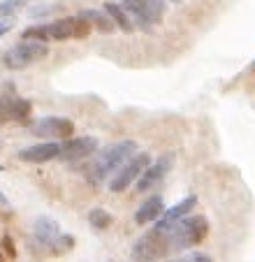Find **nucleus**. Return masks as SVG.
I'll list each match as a JSON object with an SVG mask.
<instances>
[{
	"mask_svg": "<svg viewBox=\"0 0 255 262\" xmlns=\"http://www.w3.org/2000/svg\"><path fill=\"white\" fill-rule=\"evenodd\" d=\"M135 154H137V142H133V139H125V142H118L114 146H109L107 151H102V156L91 167V172H89L91 181H95V183L104 181L114 172H118Z\"/></svg>",
	"mask_w": 255,
	"mask_h": 262,
	"instance_id": "nucleus-1",
	"label": "nucleus"
},
{
	"mask_svg": "<svg viewBox=\"0 0 255 262\" xmlns=\"http://www.w3.org/2000/svg\"><path fill=\"white\" fill-rule=\"evenodd\" d=\"M169 246L172 251H188L206 239L209 234V221L204 216H186L169 230Z\"/></svg>",
	"mask_w": 255,
	"mask_h": 262,
	"instance_id": "nucleus-2",
	"label": "nucleus"
},
{
	"mask_svg": "<svg viewBox=\"0 0 255 262\" xmlns=\"http://www.w3.org/2000/svg\"><path fill=\"white\" fill-rule=\"evenodd\" d=\"M167 253H172L169 246V234L158 232V230H148L144 237H139L133 246V257L137 262H153L165 257Z\"/></svg>",
	"mask_w": 255,
	"mask_h": 262,
	"instance_id": "nucleus-3",
	"label": "nucleus"
},
{
	"mask_svg": "<svg viewBox=\"0 0 255 262\" xmlns=\"http://www.w3.org/2000/svg\"><path fill=\"white\" fill-rule=\"evenodd\" d=\"M49 49L47 45H39V42H21V45H14L3 54V63L10 70H21L28 68V65L39 63L42 58H47Z\"/></svg>",
	"mask_w": 255,
	"mask_h": 262,
	"instance_id": "nucleus-4",
	"label": "nucleus"
},
{
	"mask_svg": "<svg viewBox=\"0 0 255 262\" xmlns=\"http://www.w3.org/2000/svg\"><path fill=\"white\" fill-rule=\"evenodd\" d=\"M148 165H151L148 154H135L133 158L118 169L116 177L109 179V190H112V193H125V190L142 177V172L148 167Z\"/></svg>",
	"mask_w": 255,
	"mask_h": 262,
	"instance_id": "nucleus-5",
	"label": "nucleus"
},
{
	"mask_svg": "<svg viewBox=\"0 0 255 262\" xmlns=\"http://www.w3.org/2000/svg\"><path fill=\"white\" fill-rule=\"evenodd\" d=\"M172 165H174V154L160 156V158H158L153 165H148V167L142 172V177L135 181V190H137V193H146V190H151L156 183H160L162 179L169 174Z\"/></svg>",
	"mask_w": 255,
	"mask_h": 262,
	"instance_id": "nucleus-6",
	"label": "nucleus"
},
{
	"mask_svg": "<svg viewBox=\"0 0 255 262\" xmlns=\"http://www.w3.org/2000/svg\"><path fill=\"white\" fill-rule=\"evenodd\" d=\"M74 133V123L70 119H60V116H49L42 119L33 125V135L37 137H51V139H68Z\"/></svg>",
	"mask_w": 255,
	"mask_h": 262,
	"instance_id": "nucleus-7",
	"label": "nucleus"
},
{
	"mask_svg": "<svg viewBox=\"0 0 255 262\" xmlns=\"http://www.w3.org/2000/svg\"><path fill=\"white\" fill-rule=\"evenodd\" d=\"M195 207H197V198L195 195H188V198H183L181 202L174 204L172 209L162 211V216L158 218V223H156V228L153 230H158V232H169V230L174 228V223H179L181 218H186Z\"/></svg>",
	"mask_w": 255,
	"mask_h": 262,
	"instance_id": "nucleus-8",
	"label": "nucleus"
},
{
	"mask_svg": "<svg viewBox=\"0 0 255 262\" xmlns=\"http://www.w3.org/2000/svg\"><path fill=\"white\" fill-rule=\"evenodd\" d=\"M98 151V139L95 137H79V139H70L60 146V156L58 160H65V163H74V160H83L93 156Z\"/></svg>",
	"mask_w": 255,
	"mask_h": 262,
	"instance_id": "nucleus-9",
	"label": "nucleus"
},
{
	"mask_svg": "<svg viewBox=\"0 0 255 262\" xmlns=\"http://www.w3.org/2000/svg\"><path fill=\"white\" fill-rule=\"evenodd\" d=\"M58 156H60V144L56 142L35 144V146L19 151V160H24V163H49V160H56Z\"/></svg>",
	"mask_w": 255,
	"mask_h": 262,
	"instance_id": "nucleus-10",
	"label": "nucleus"
},
{
	"mask_svg": "<svg viewBox=\"0 0 255 262\" xmlns=\"http://www.w3.org/2000/svg\"><path fill=\"white\" fill-rule=\"evenodd\" d=\"M33 234H35V239H37L42 246H49L51 251H54L56 242H58V237L63 232H60V225L54 221V218L39 216L37 221H35V225H33Z\"/></svg>",
	"mask_w": 255,
	"mask_h": 262,
	"instance_id": "nucleus-11",
	"label": "nucleus"
},
{
	"mask_svg": "<svg viewBox=\"0 0 255 262\" xmlns=\"http://www.w3.org/2000/svg\"><path fill=\"white\" fill-rule=\"evenodd\" d=\"M121 7L128 12L133 26H137L142 30H151L153 21H151V14H148L146 0H121Z\"/></svg>",
	"mask_w": 255,
	"mask_h": 262,
	"instance_id": "nucleus-12",
	"label": "nucleus"
},
{
	"mask_svg": "<svg viewBox=\"0 0 255 262\" xmlns=\"http://www.w3.org/2000/svg\"><path fill=\"white\" fill-rule=\"evenodd\" d=\"M162 211H165V202H162V198L160 195H151V198L144 200V204L137 209V213H135V223H137V225L153 223L162 216Z\"/></svg>",
	"mask_w": 255,
	"mask_h": 262,
	"instance_id": "nucleus-13",
	"label": "nucleus"
},
{
	"mask_svg": "<svg viewBox=\"0 0 255 262\" xmlns=\"http://www.w3.org/2000/svg\"><path fill=\"white\" fill-rule=\"evenodd\" d=\"M77 16H79V19H83V21H89L91 28H95L98 33H102V35H112L114 30H116L114 21L104 14V10L102 12H100V10H81Z\"/></svg>",
	"mask_w": 255,
	"mask_h": 262,
	"instance_id": "nucleus-14",
	"label": "nucleus"
},
{
	"mask_svg": "<svg viewBox=\"0 0 255 262\" xmlns=\"http://www.w3.org/2000/svg\"><path fill=\"white\" fill-rule=\"evenodd\" d=\"M104 14L109 16V19L114 21V26H116L118 30H123V33H133L135 26L133 21H130V16H128V12L123 10L118 3H104Z\"/></svg>",
	"mask_w": 255,
	"mask_h": 262,
	"instance_id": "nucleus-15",
	"label": "nucleus"
},
{
	"mask_svg": "<svg viewBox=\"0 0 255 262\" xmlns=\"http://www.w3.org/2000/svg\"><path fill=\"white\" fill-rule=\"evenodd\" d=\"M72 30H74V16H65V19H58L54 24H49V40L56 42H63L72 37Z\"/></svg>",
	"mask_w": 255,
	"mask_h": 262,
	"instance_id": "nucleus-16",
	"label": "nucleus"
},
{
	"mask_svg": "<svg viewBox=\"0 0 255 262\" xmlns=\"http://www.w3.org/2000/svg\"><path fill=\"white\" fill-rule=\"evenodd\" d=\"M21 42H39V45H47L49 42V24H37L30 26L21 33Z\"/></svg>",
	"mask_w": 255,
	"mask_h": 262,
	"instance_id": "nucleus-17",
	"label": "nucleus"
},
{
	"mask_svg": "<svg viewBox=\"0 0 255 262\" xmlns=\"http://www.w3.org/2000/svg\"><path fill=\"white\" fill-rule=\"evenodd\" d=\"M33 104L28 100H21V98H14L12 100V121H19V123H28V114Z\"/></svg>",
	"mask_w": 255,
	"mask_h": 262,
	"instance_id": "nucleus-18",
	"label": "nucleus"
},
{
	"mask_svg": "<svg viewBox=\"0 0 255 262\" xmlns=\"http://www.w3.org/2000/svg\"><path fill=\"white\" fill-rule=\"evenodd\" d=\"M89 223L95 230H107L112 225V213L104 209H93V211H89Z\"/></svg>",
	"mask_w": 255,
	"mask_h": 262,
	"instance_id": "nucleus-19",
	"label": "nucleus"
},
{
	"mask_svg": "<svg viewBox=\"0 0 255 262\" xmlns=\"http://www.w3.org/2000/svg\"><path fill=\"white\" fill-rule=\"evenodd\" d=\"M146 7H148V14H151L153 24H160L162 16H165V3L162 0H146Z\"/></svg>",
	"mask_w": 255,
	"mask_h": 262,
	"instance_id": "nucleus-20",
	"label": "nucleus"
},
{
	"mask_svg": "<svg viewBox=\"0 0 255 262\" xmlns=\"http://www.w3.org/2000/svg\"><path fill=\"white\" fill-rule=\"evenodd\" d=\"M21 0H3L0 3V19H12L16 14V10H21Z\"/></svg>",
	"mask_w": 255,
	"mask_h": 262,
	"instance_id": "nucleus-21",
	"label": "nucleus"
},
{
	"mask_svg": "<svg viewBox=\"0 0 255 262\" xmlns=\"http://www.w3.org/2000/svg\"><path fill=\"white\" fill-rule=\"evenodd\" d=\"M91 30H93V28L89 26V21H83V19H79V16H74V30H72L74 40H83V37H89Z\"/></svg>",
	"mask_w": 255,
	"mask_h": 262,
	"instance_id": "nucleus-22",
	"label": "nucleus"
},
{
	"mask_svg": "<svg viewBox=\"0 0 255 262\" xmlns=\"http://www.w3.org/2000/svg\"><path fill=\"white\" fill-rule=\"evenodd\" d=\"M72 246H74V239L68 237V234H60L58 242H56V246H54V253H68Z\"/></svg>",
	"mask_w": 255,
	"mask_h": 262,
	"instance_id": "nucleus-23",
	"label": "nucleus"
},
{
	"mask_svg": "<svg viewBox=\"0 0 255 262\" xmlns=\"http://www.w3.org/2000/svg\"><path fill=\"white\" fill-rule=\"evenodd\" d=\"M56 10V5H42V7H33V10L28 12L33 19H39V16H47V14H51V12Z\"/></svg>",
	"mask_w": 255,
	"mask_h": 262,
	"instance_id": "nucleus-24",
	"label": "nucleus"
},
{
	"mask_svg": "<svg viewBox=\"0 0 255 262\" xmlns=\"http://www.w3.org/2000/svg\"><path fill=\"white\" fill-rule=\"evenodd\" d=\"M3 251L7 253V257H10V260H14V257H16V246H14V242H12V237L3 239Z\"/></svg>",
	"mask_w": 255,
	"mask_h": 262,
	"instance_id": "nucleus-25",
	"label": "nucleus"
},
{
	"mask_svg": "<svg viewBox=\"0 0 255 262\" xmlns=\"http://www.w3.org/2000/svg\"><path fill=\"white\" fill-rule=\"evenodd\" d=\"M12 28H14V19H0V37L7 35Z\"/></svg>",
	"mask_w": 255,
	"mask_h": 262,
	"instance_id": "nucleus-26",
	"label": "nucleus"
},
{
	"mask_svg": "<svg viewBox=\"0 0 255 262\" xmlns=\"http://www.w3.org/2000/svg\"><path fill=\"white\" fill-rule=\"evenodd\" d=\"M190 262H214L211 260L209 255H204V253H195V255H193V260Z\"/></svg>",
	"mask_w": 255,
	"mask_h": 262,
	"instance_id": "nucleus-27",
	"label": "nucleus"
},
{
	"mask_svg": "<svg viewBox=\"0 0 255 262\" xmlns=\"http://www.w3.org/2000/svg\"><path fill=\"white\" fill-rule=\"evenodd\" d=\"M0 207H7V198L3 193H0Z\"/></svg>",
	"mask_w": 255,
	"mask_h": 262,
	"instance_id": "nucleus-28",
	"label": "nucleus"
},
{
	"mask_svg": "<svg viewBox=\"0 0 255 262\" xmlns=\"http://www.w3.org/2000/svg\"><path fill=\"white\" fill-rule=\"evenodd\" d=\"M26 3H30V0H21V5H26Z\"/></svg>",
	"mask_w": 255,
	"mask_h": 262,
	"instance_id": "nucleus-29",
	"label": "nucleus"
},
{
	"mask_svg": "<svg viewBox=\"0 0 255 262\" xmlns=\"http://www.w3.org/2000/svg\"><path fill=\"white\" fill-rule=\"evenodd\" d=\"M169 3H181V0H169Z\"/></svg>",
	"mask_w": 255,
	"mask_h": 262,
	"instance_id": "nucleus-30",
	"label": "nucleus"
},
{
	"mask_svg": "<svg viewBox=\"0 0 255 262\" xmlns=\"http://www.w3.org/2000/svg\"><path fill=\"white\" fill-rule=\"evenodd\" d=\"M0 262H3V255H0Z\"/></svg>",
	"mask_w": 255,
	"mask_h": 262,
	"instance_id": "nucleus-31",
	"label": "nucleus"
},
{
	"mask_svg": "<svg viewBox=\"0 0 255 262\" xmlns=\"http://www.w3.org/2000/svg\"><path fill=\"white\" fill-rule=\"evenodd\" d=\"M181 262H188V260H181Z\"/></svg>",
	"mask_w": 255,
	"mask_h": 262,
	"instance_id": "nucleus-32",
	"label": "nucleus"
}]
</instances>
